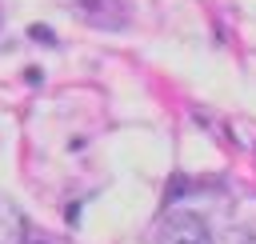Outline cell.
<instances>
[{
	"instance_id": "cell-1",
	"label": "cell",
	"mask_w": 256,
	"mask_h": 244,
	"mask_svg": "<svg viewBox=\"0 0 256 244\" xmlns=\"http://www.w3.org/2000/svg\"><path fill=\"white\" fill-rule=\"evenodd\" d=\"M156 244H212V232L196 212H168L156 232Z\"/></svg>"
},
{
	"instance_id": "cell-2",
	"label": "cell",
	"mask_w": 256,
	"mask_h": 244,
	"mask_svg": "<svg viewBox=\"0 0 256 244\" xmlns=\"http://www.w3.org/2000/svg\"><path fill=\"white\" fill-rule=\"evenodd\" d=\"M76 12L96 28H124V20H128L120 0H76Z\"/></svg>"
},
{
	"instance_id": "cell-3",
	"label": "cell",
	"mask_w": 256,
	"mask_h": 244,
	"mask_svg": "<svg viewBox=\"0 0 256 244\" xmlns=\"http://www.w3.org/2000/svg\"><path fill=\"white\" fill-rule=\"evenodd\" d=\"M20 228H24V220H20L16 204H8L0 196V244H16L20 240Z\"/></svg>"
},
{
	"instance_id": "cell-4",
	"label": "cell",
	"mask_w": 256,
	"mask_h": 244,
	"mask_svg": "<svg viewBox=\"0 0 256 244\" xmlns=\"http://www.w3.org/2000/svg\"><path fill=\"white\" fill-rule=\"evenodd\" d=\"M212 244H256L252 228H224L220 236H212Z\"/></svg>"
}]
</instances>
